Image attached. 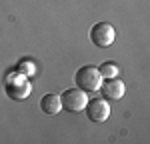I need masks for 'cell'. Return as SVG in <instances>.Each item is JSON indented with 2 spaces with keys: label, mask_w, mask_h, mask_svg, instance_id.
<instances>
[{
  "label": "cell",
  "mask_w": 150,
  "mask_h": 144,
  "mask_svg": "<svg viewBox=\"0 0 150 144\" xmlns=\"http://www.w3.org/2000/svg\"><path fill=\"white\" fill-rule=\"evenodd\" d=\"M98 72H100L102 80L104 78H114V76L120 74V70H118V66H116L114 62H102V64L98 66Z\"/></svg>",
  "instance_id": "9c48e42d"
},
{
  "label": "cell",
  "mask_w": 150,
  "mask_h": 144,
  "mask_svg": "<svg viewBox=\"0 0 150 144\" xmlns=\"http://www.w3.org/2000/svg\"><path fill=\"white\" fill-rule=\"evenodd\" d=\"M40 108H42V112H44V114H50V116L58 114V112L62 110V104H60V96L54 94V92H50V94H44V96H42V100H40Z\"/></svg>",
  "instance_id": "52a82bcc"
},
{
  "label": "cell",
  "mask_w": 150,
  "mask_h": 144,
  "mask_svg": "<svg viewBox=\"0 0 150 144\" xmlns=\"http://www.w3.org/2000/svg\"><path fill=\"white\" fill-rule=\"evenodd\" d=\"M74 84H76V88L84 90L86 94L88 92H98V88L102 84V76L98 72V66L88 64V66L78 68L76 74H74Z\"/></svg>",
  "instance_id": "7a4b0ae2"
},
{
  "label": "cell",
  "mask_w": 150,
  "mask_h": 144,
  "mask_svg": "<svg viewBox=\"0 0 150 144\" xmlns=\"http://www.w3.org/2000/svg\"><path fill=\"white\" fill-rule=\"evenodd\" d=\"M88 98H86V92L80 90V88H68L60 94V104L64 110L68 112H82L84 106H86Z\"/></svg>",
  "instance_id": "277c9868"
},
{
  "label": "cell",
  "mask_w": 150,
  "mask_h": 144,
  "mask_svg": "<svg viewBox=\"0 0 150 144\" xmlns=\"http://www.w3.org/2000/svg\"><path fill=\"white\" fill-rule=\"evenodd\" d=\"M98 90L102 92L104 100H120L126 92V86L118 76H114V78H104Z\"/></svg>",
  "instance_id": "8992f818"
},
{
  "label": "cell",
  "mask_w": 150,
  "mask_h": 144,
  "mask_svg": "<svg viewBox=\"0 0 150 144\" xmlns=\"http://www.w3.org/2000/svg\"><path fill=\"white\" fill-rule=\"evenodd\" d=\"M86 116L90 122H106L108 116H110V106H108V100H104V98H90L88 102H86Z\"/></svg>",
  "instance_id": "5b68a950"
},
{
  "label": "cell",
  "mask_w": 150,
  "mask_h": 144,
  "mask_svg": "<svg viewBox=\"0 0 150 144\" xmlns=\"http://www.w3.org/2000/svg\"><path fill=\"white\" fill-rule=\"evenodd\" d=\"M16 68L22 72L24 76H28V78L36 76V64H34V60H30V58H22L16 64Z\"/></svg>",
  "instance_id": "ba28073f"
},
{
  "label": "cell",
  "mask_w": 150,
  "mask_h": 144,
  "mask_svg": "<svg viewBox=\"0 0 150 144\" xmlns=\"http://www.w3.org/2000/svg\"><path fill=\"white\" fill-rule=\"evenodd\" d=\"M116 40V30L110 22H96L90 28V42L96 48H108Z\"/></svg>",
  "instance_id": "3957f363"
},
{
  "label": "cell",
  "mask_w": 150,
  "mask_h": 144,
  "mask_svg": "<svg viewBox=\"0 0 150 144\" xmlns=\"http://www.w3.org/2000/svg\"><path fill=\"white\" fill-rule=\"evenodd\" d=\"M2 84H4V92L6 96L14 100V102H22L26 100L30 92H32V84H30V78L24 76L18 68H12L4 74L2 78Z\"/></svg>",
  "instance_id": "6da1fadb"
}]
</instances>
